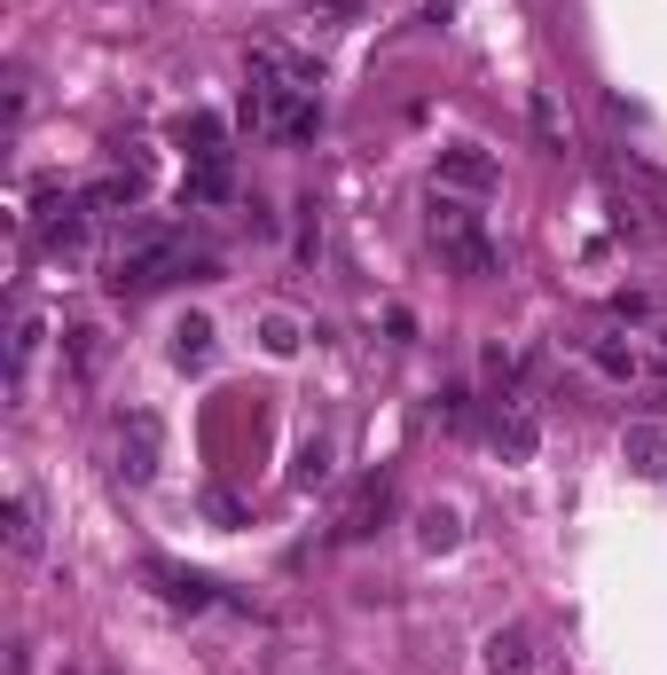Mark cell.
I'll return each instance as SVG.
<instances>
[{"mask_svg": "<svg viewBox=\"0 0 667 675\" xmlns=\"http://www.w3.org/2000/svg\"><path fill=\"white\" fill-rule=\"evenodd\" d=\"M189 268V251L174 228H134V243H118V260H111V291H157V283H174Z\"/></svg>", "mask_w": 667, "mask_h": 675, "instance_id": "1", "label": "cell"}, {"mask_svg": "<svg viewBox=\"0 0 667 675\" xmlns=\"http://www.w3.org/2000/svg\"><path fill=\"white\" fill-rule=\"evenodd\" d=\"M494 181H503V174H494V157H487L479 142H456V149H440V189H448V197H487Z\"/></svg>", "mask_w": 667, "mask_h": 675, "instance_id": "2", "label": "cell"}, {"mask_svg": "<svg viewBox=\"0 0 667 675\" xmlns=\"http://www.w3.org/2000/svg\"><path fill=\"white\" fill-rule=\"evenodd\" d=\"M157 440H165V433H157V416H149V408H134L126 425H118V471H126L134 487L157 479Z\"/></svg>", "mask_w": 667, "mask_h": 675, "instance_id": "3", "label": "cell"}, {"mask_svg": "<svg viewBox=\"0 0 667 675\" xmlns=\"http://www.w3.org/2000/svg\"><path fill=\"white\" fill-rule=\"evenodd\" d=\"M87 212H95L87 197H79V205H48V212H40V243L55 251V260H63V251H79V243H87Z\"/></svg>", "mask_w": 667, "mask_h": 675, "instance_id": "4", "label": "cell"}, {"mask_svg": "<svg viewBox=\"0 0 667 675\" xmlns=\"http://www.w3.org/2000/svg\"><path fill=\"white\" fill-rule=\"evenodd\" d=\"M149 581H157L165 605H189V613L212 605V581H205V573H181V565H165V558H149Z\"/></svg>", "mask_w": 667, "mask_h": 675, "instance_id": "5", "label": "cell"}, {"mask_svg": "<svg viewBox=\"0 0 667 675\" xmlns=\"http://www.w3.org/2000/svg\"><path fill=\"white\" fill-rule=\"evenodd\" d=\"M487 675H534V636L527 629H494L487 636Z\"/></svg>", "mask_w": 667, "mask_h": 675, "instance_id": "6", "label": "cell"}, {"mask_svg": "<svg viewBox=\"0 0 667 675\" xmlns=\"http://www.w3.org/2000/svg\"><path fill=\"white\" fill-rule=\"evenodd\" d=\"M494 448H503L511 464H534V448H542V425H534V416L519 408V416H503V425H494Z\"/></svg>", "mask_w": 667, "mask_h": 675, "instance_id": "7", "label": "cell"}, {"mask_svg": "<svg viewBox=\"0 0 667 675\" xmlns=\"http://www.w3.org/2000/svg\"><path fill=\"white\" fill-rule=\"evenodd\" d=\"M174 362H181V370H205V362H212V322H205V314H189V322L174 330Z\"/></svg>", "mask_w": 667, "mask_h": 675, "instance_id": "8", "label": "cell"}, {"mask_svg": "<svg viewBox=\"0 0 667 675\" xmlns=\"http://www.w3.org/2000/svg\"><path fill=\"white\" fill-rule=\"evenodd\" d=\"M181 197H189V205H220V197H228V157H197V174H189Z\"/></svg>", "mask_w": 667, "mask_h": 675, "instance_id": "9", "label": "cell"}, {"mask_svg": "<svg viewBox=\"0 0 667 675\" xmlns=\"http://www.w3.org/2000/svg\"><path fill=\"white\" fill-rule=\"evenodd\" d=\"M9 550H17V558L40 550V511H32V495H9Z\"/></svg>", "mask_w": 667, "mask_h": 675, "instance_id": "10", "label": "cell"}, {"mask_svg": "<svg viewBox=\"0 0 667 675\" xmlns=\"http://www.w3.org/2000/svg\"><path fill=\"white\" fill-rule=\"evenodd\" d=\"M63 354H71V370H79V377H95V362H103V330H95V322H71Z\"/></svg>", "mask_w": 667, "mask_h": 675, "instance_id": "11", "label": "cell"}, {"mask_svg": "<svg viewBox=\"0 0 667 675\" xmlns=\"http://www.w3.org/2000/svg\"><path fill=\"white\" fill-rule=\"evenodd\" d=\"M628 464H636L644 479H659V471H667V440H659L652 425H636V433H628Z\"/></svg>", "mask_w": 667, "mask_h": 675, "instance_id": "12", "label": "cell"}, {"mask_svg": "<svg viewBox=\"0 0 667 675\" xmlns=\"http://www.w3.org/2000/svg\"><path fill=\"white\" fill-rule=\"evenodd\" d=\"M456 534H463V527H456V511H448V502H432V511L416 519V542H425V550H456Z\"/></svg>", "mask_w": 667, "mask_h": 675, "instance_id": "13", "label": "cell"}, {"mask_svg": "<svg viewBox=\"0 0 667 675\" xmlns=\"http://www.w3.org/2000/svg\"><path fill=\"white\" fill-rule=\"evenodd\" d=\"M181 142H197V157H228V149H220V118H212V111L181 118Z\"/></svg>", "mask_w": 667, "mask_h": 675, "instance_id": "14", "label": "cell"}, {"mask_svg": "<svg viewBox=\"0 0 667 675\" xmlns=\"http://www.w3.org/2000/svg\"><path fill=\"white\" fill-rule=\"evenodd\" d=\"M291 479H299V487H322V479H330V440H306V448H299V471H291Z\"/></svg>", "mask_w": 667, "mask_h": 675, "instance_id": "15", "label": "cell"}, {"mask_svg": "<svg viewBox=\"0 0 667 675\" xmlns=\"http://www.w3.org/2000/svg\"><path fill=\"white\" fill-rule=\"evenodd\" d=\"M260 346H268V354H299V322H291V314H268V322H260Z\"/></svg>", "mask_w": 667, "mask_h": 675, "instance_id": "16", "label": "cell"}, {"mask_svg": "<svg viewBox=\"0 0 667 675\" xmlns=\"http://www.w3.org/2000/svg\"><path fill=\"white\" fill-rule=\"evenodd\" d=\"M590 354H597V370H605V377H636V362H628V346H613V338H597V346H590Z\"/></svg>", "mask_w": 667, "mask_h": 675, "instance_id": "17", "label": "cell"}, {"mask_svg": "<svg viewBox=\"0 0 667 675\" xmlns=\"http://www.w3.org/2000/svg\"><path fill=\"white\" fill-rule=\"evenodd\" d=\"M534 126H542V142H565V118H557L550 95H534Z\"/></svg>", "mask_w": 667, "mask_h": 675, "instance_id": "18", "label": "cell"}, {"mask_svg": "<svg viewBox=\"0 0 667 675\" xmlns=\"http://www.w3.org/2000/svg\"><path fill=\"white\" fill-rule=\"evenodd\" d=\"M306 9H330V17H362L369 0H306Z\"/></svg>", "mask_w": 667, "mask_h": 675, "instance_id": "19", "label": "cell"}, {"mask_svg": "<svg viewBox=\"0 0 667 675\" xmlns=\"http://www.w3.org/2000/svg\"><path fill=\"white\" fill-rule=\"evenodd\" d=\"M659 338H667V330H659Z\"/></svg>", "mask_w": 667, "mask_h": 675, "instance_id": "20", "label": "cell"}]
</instances>
